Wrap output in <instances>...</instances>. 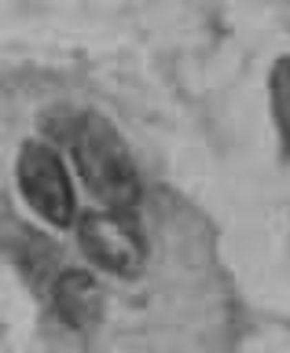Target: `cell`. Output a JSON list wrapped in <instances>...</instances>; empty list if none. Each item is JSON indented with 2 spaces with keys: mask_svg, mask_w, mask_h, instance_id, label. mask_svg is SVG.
<instances>
[{
  "mask_svg": "<svg viewBox=\"0 0 290 353\" xmlns=\"http://www.w3.org/2000/svg\"><path fill=\"white\" fill-rule=\"evenodd\" d=\"M269 96H272V118L280 129L283 148L290 151V55H280L269 74Z\"/></svg>",
  "mask_w": 290,
  "mask_h": 353,
  "instance_id": "5b68a950",
  "label": "cell"
},
{
  "mask_svg": "<svg viewBox=\"0 0 290 353\" xmlns=\"http://www.w3.org/2000/svg\"><path fill=\"white\" fill-rule=\"evenodd\" d=\"M77 243L96 261L99 269L114 276H136L147 261V247L140 239V228L132 214H118V210H92L77 221Z\"/></svg>",
  "mask_w": 290,
  "mask_h": 353,
  "instance_id": "3957f363",
  "label": "cell"
},
{
  "mask_svg": "<svg viewBox=\"0 0 290 353\" xmlns=\"http://www.w3.org/2000/svg\"><path fill=\"white\" fill-rule=\"evenodd\" d=\"M63 140L85 176L88 192L103 203V210L132 214L140 203V181L118 132L96 114H77L63 129Z\"/></svg>",
  "mask_w": 290,
  "mask_h": 353,
  "instance_id": "6da1fadb",
  "label": "cell"
},
{
  "mask_svg": "<svg viewBox=\"0 0 290 353\" xmlns=\"http://www.w3.org/2000/svg\"><path fill=\"white\" fill-rule=\"evenodd\" d=\"M52 309L63 324L70 327H92L99 313H103V291H99L96 276L88 272H59V280L52 287Z\"/></svg>",
  "mask_w": 290,
  "mask_h": 353,
  "instance_id": "277c9868",
  "label": "cell"
},
{
  "mask_svg": "<svg viewBox=\"0 0 290 353\" xmlns=\"http://www.w3.org/2000/svg\"><path fill=\"white\" fill-rule=\"evenodd\" d=\"M19 192L33 206V214L44 217L55 228H66L77 221V199L66 173L63 154L44 140H30L19 151Z\"/></svg>",
  "mask_w": 290,
  "mask_h": 353,
  "instance_id": "7a4b0ae2",
  "label": "cell"
}]
</instances>
